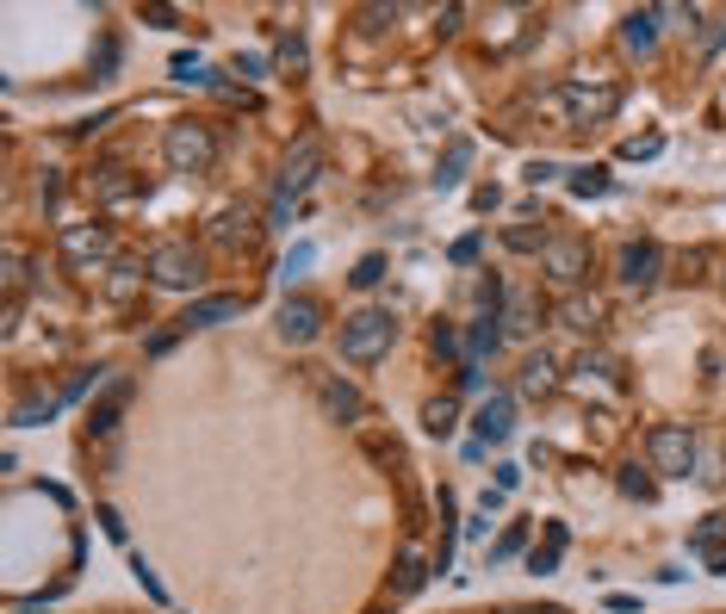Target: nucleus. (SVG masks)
Segmentation results:
<instances>
[{"label": "nucleus", "mask_w": 726, "mask_h": 614, "mask_svg": "<svg viewBox=\"0 0 726 614\" xmlns=\"http://www.w3.org/2000/svg\"><path fill=\"white\" fill-rule=\"evenodd\" d=\"M540 106L559 112V125L566 131H584V125H602V118H615L621 112V81L590 69V75H566L553 94H540Z\"/></svg>", "instance_id": "1"}, {"label": "nucleus", "mask_w": 726, "mask_h": 614, "mask_svg": "<svg viewBox=\"0 0 726 614\" xmlns=\"http://www.w3.org/2000/svg\"><path fill=\"white\" fill-rule=\"evenodd\" d=\"M242 311H249V299H242V292H206V299H193L187 311L174 316L168 330L149 335V342H143V354H149V361H162V354H168V347L180 342V335H193V330H218V323H237Z\"/></svg>", "instance_id": "2"}, {"label": "nucleus", "mask_w": 726, "mask_h": 614, "mask_svg": "<svg viewBox=\"0 0 726 614\" xmlns=\"http://www.w3.org/2000/svg\"><path fill=\"white\" fill-rule=\"evenodd\" d=\"M392 342H397V316L380 311V304H366V311L342 316V361L373 366V361H385V354H392Z\"/></svg>", "instance_id": "3"}, {"label": "nucleus", "mask_w": 726, "mask_h": 614, "mask_svg": "<svg viewBox=\"0 0 726 614\" xmlns=\"http://www.w3.org/2000/svg\"><path fill=\"white\" fill-rule=\"evenodd\" d=\"M162 162H168L174 174H211V162H218V137H211L206 118H180V125L162 131Z\"/></svg>", "instance_id": "4"}, {"label": "nucleus", "mask_w": 726, "mask_h": 614, "mask_svg": "<svg viewBox=\"0 0 726 614\" xmlns=\"http://www.w3.org/2000/svg\"><path fill=\"white\" fill-rule=\"evenodd\" d=\"M317 168H323V143L317 137H304L292 156H286V168H280V180H273V199H268V223H286V211H292V199H299L304 187L317 180Z\"/></svg>", "instance_id": "5"}, {"label": "nucleus", "mask_w": 726, "mask_h": 614, "mask_svg": "<svg viewBox=\"0 0 726 614\" xmlns=\"http://www.w3.org/2000/svg\"><path fill=\"white\" fill-rule=\"evenodd\" d=\"M143 273H149L156 285H168V292H187V285L206 280V261H199V249H193V242H174V237H168V242H156V249H149Z\"/></svg>", "instance_id": "6"}, {"label": "nucleus", "mask_w": 726, "mask_h": 614, "mask_svg": "<svg viewBox=\"0 0 726 614\" xmlns=\"http://www.w3.org/2000/svg\"><path fill=\"white\" fill-rule=\"evenodd\" d=\"M646 459L658 478H689L695 472V435L683 423H658L646 435Z\"/></svg>", "instance_id": "7"}, {"label": "nucleus", "mask_w": 726, "mask_h": 614, "mask_svg": "<svg viewBox=\"0 0 726 614\" xmlns=\"http://www.w3.org/2000/svg\"><path fill=\"white\" fill-rule=\"evenodd\" d=\"M540 273H547V285H559V292H578L590 273V242L584 237H553L547 249H540Z\"/></svg>", "instance_id": "8"}, {"label": "nucleus", "mask_w": 726, "mask_h": 614, "mask_svg": "<svg viewBox=\"0 0 726 614\" xmlns=\"http://www.w3.org/2000/svg\"><path fill=\"white\" fill-rule=\"evenodd\" d=\"M112 230L106 223H63V261L75 273H100V268H112Z\"/></svg>", "instance_id": "9"}, {"label": "nucleus", "mask_w": 726, "mask_h": 614, "mask_svg": "<svg viewBox=\"0 0 726 614\" xmlns=\"http://www.w3.org/2000/svg\"><path fill=\"white\" fill-rule=\"evenodd\" d=\"M615 280L628 285V292H652V285L664 280V249H658L652 237L628 242V249H621V261H615Z\"/></svg>", "instance_id": "10"}, {"label": "nucleus", "mask_w": 726, "mask_h": 614, "mask_svg": "<svg viewBox=\"0 0 726 614\" xmlns=\"http://www.w3.org/2000/svg\"><path fill=\"white\" fill-rule=\"evenodd\" d=\"M87 192H94L100 205H131V199H149V180L131 174V168H118V162H106V168H94Z\"/></svg>", "instance_id": "11"}, {"label": "nucleus", "mask_w": 726, "mask_h": 614, "mask_svg": "<svg viewBox=\"0 0 726 614\" xmlns=\"http://www.w3.org/2000/svg\"><path fill=\"white\" fill-rule=\"evenodd\" d=\"M323 323H330V316H323V304L304 299V292L280 304V342H292V347L317 342V335H323Z\"/></svg>", "instance_id": "12"}, {"label": "nucleus", "mask_w": 726, "mask_h": 614, "mask_svg": "<svg viewBox=\"0 0 726 614\" xmlns=\"http://www.w3.org/2000/svg\"><path fill=\"white\" fill-rule=\"evenodd\" d=\"M473 428H478V447H485V441H509V435H516V397H509V392H490L485 404H478Z\"/></svg>", "instance_id": "13"}, {"label": "nucleus", "mask_w": 726, "mask_h": 614, "mask_svg": "<svg viewBox=\"0 0 726 614\" xmlns=\"http://www.w3.org/2000/svg\"><path fill=\"white\" fill-rule=\"evenodd\" d=\"M317 397H323V409H330L335 423H361L366 416V397L348 385V378H335V373H317Z\"/></svg>", "instance_id": "14"}, {"label": "nucleus", "mask_w": 726, "mask_h": 614, "mask_svg": "<svg viewBox=\"0 0 726 614\" xmlns=\"http://www.w3.org/2000/svg\"><path fill=\"white\" fill-rule=\"evenodd\" d=\"M516 392H521V397H553V392H559V361H553V354H547V347H540V354H528V361H521V378H516Z\"/></svg>", "instance_id": "15"}, {"label": "nucleus", "mask_w": 726, "mask_h": 614, "mask_svg": "<svg viewBox=\"0 0 726 614\" xmlns=\"http://www.w3.org/2000/svg\"><path fill=\"white\" fill-rule=\"evenodd\" d=\"M125 404H131V378H112L106 392L94 397V409H87V428H94V435H112L118 416H125Z\"/></svg>", "instance_id": "16"}, {"label": "nucleus", "mask_w": 726, "mask_h": 614, "mask_svg": "<svg viewBox=\"0 0 726 614\" xmlns=\"http://www.w3.org/2000/svg\"><path fill=\"white\" fill-rule=\"evenodd\" d=\"M658 19H664V7H640V13H628L621 19V44H628L633 56H646V50L658 44Z\"/></svg>", "instance_id": "17"}, {"label": "nucleus", "mask_w": 726, "mask_h": 614, "mask_svg": "<svg viewBox=\"0 0 726 614\" xmlns=\"http://www.w3.org/2000/svg\"><path fill=\"white\" fill-rule=\"evenodd\" d=\"M497 347H504V316H485V311H478L473 335H466V366H485Z\"/></svg>", "instance_id": "18"}, {"label": "nucleus", "mask_w": 726, "mask_h": 614, "mask_svg": "<svg viewBox=\"0 0 726 614\" xmlns=\"http://www.w3.org/2000/svg\"><path fill=\"white\" fill-rule=\"evenodd\" d=\"M559 323L578 335H597L602 330V299H590V292H571L566 304H559Z\"/></svg>", "instance_id": "19"}, {"label": "nucleus", "mask_w": 726, "mask_h": 614, "mask_svg": "<svg viewBox=\"0 0 726 614\" xmlns=\"http://www.w3.org/2000/svg\"><path fill=\"white\" fill-rule=\"evenodd\" d=\"M63 404H69V397H63V385H56V392H32L25 404L13 409V428H38V423H50V416H56Z\"/></svg>", "instance_id": "20"}, {"label": "nucleus", "mask_w": 726, "mask_h": 614, "mask_svg": "<svg viewBox=\"0 0 726 614\" xmlns=\"http://www.w3.org/2000/svg\"><path fill=\"white\" fill-rule=\"evenodd\" d=\"M566 547H571V534H566V521H547V540H540L535 552H528V565L547 577V571H559V559H566Z\"/></svg>", "instance_id": "21"}, {"label": "nucleus", "mask_w": 726, "mask_h": 614, "mask_svg": "<svg viewBox=\"0 0 726 614\" xmlns=\"http://www.w3.org/2000/svg\"><path fill=\"white\" fill-rule=\"evenodd\" d=\"M466 168H473V143H466V137H454V143H447V156H442V168H435V187H442V192H454L459 180H466Z\"/></svg>", "instance_id": "22"}, {"label": "nucleus", "mask_w": 726, "mask_h": 614, "mask_svg": "<svg viewBox=\"0 0 726 614\" xmlns=\"http://www.w3.org/2000/svg\"><path fill=\"white\" fill-rule=\"evenodd\" d=\"M540 330V304L528 299V292H509L504 304V335H535Z\"/></svg>", "instance_id": "23"}, {"label": "nucleus", "mask_w": 726, "mask_h": 614, "mask_svg": "<svg viewBox=\"0 0 726 614\" xmlns=\"http://www.w3.org/2000/svg\"><path fill=\"white\" fill-rule=\"evenodd\" d=\"M423 428L435 435V441H447V435L459 428V404H454V397H435V404H423Z\"/></svg>", "instance_id": "24"}, {"label": "nucleus", "mask_w": 726, "mask_h": 614, "mask_svg": "<svg viewBox=\"0 0 726 614\" xmlns=\"http://www.w3.org/2000/svg\"><path fill=\"white\" fill-rule=\"evenodd\" d=\"M168 75L174 81H193V87H218V69H206V63H199V56H187V50H180V56H174V63H168Z\"/></svg>", "instance_id": "25"}, {"label": "nucleus", "mask_w": 726, "mask_h": 614, "mask_svg": "<svg viewBox=\"0 0 726 614\" xmlns=\"http://www.w3.org/2000/svg\"><path fill=\"white\" fill-rule=\"evenodd\" d=\"M423 583H428V565L416 552H404V559H397V577H392V596H416Z\"/></svg>", "instance_id": "26"}, {"label": "nucleus", "mask_w": 726, "mask_h": 614, "mask_svg": "<svg viewBox=\"0 0 726 614\" xmlns=\"http://www.w3.org/2000/svg\"><path fill=\"white\" fill-rule=\"evenodd\" d=\"M566 187L578 192V199H602V192L615 187V180H609V168H571V174H566Z\"/></svg>", "instance_id": "27"}, {"label": "nucleus", "mask_w": 726, "mask_h": 614, "mask_svg": "<svg viewBox=\"0 0 726 614\" xmlns=\"http://www.w3.org/2000/svg\"><path fill=\"white\" fill-rule=\"evenodd\" d=\"M547 242H553V237H547L540 223H509V230H504V249H516V254H540Z\"/></svg>", "instance_id": "28"}, {"label": "nucleus", "mask_w": 726, "mask_h": 614, "mask_svg": "<svg viewBox=\"0 0 726 614\" xmlns=\"http://www.w3.org/2000/svg\"><path fill=\"white\" fill-rule=\"evenodd\" d=\"M0 268H7V304H13L19 292H25V280H32V254H25V249H7V261H0Z\"/></svg>", "instance_id": "29"}, {"label": "nucleus", "mask_w": 726, "mask_h": 614, "mask_svg": "<svg viewBox=\"0 0 726 614\" xmlns=\"http://www.w3.org/2000/svg\"><path fill=\"white\" fill-rule=\"evenodd\" d=\"M621 490H628V497H640V503H652V497H658V478L652 472H640V466H621V478H615Z\"/></svg>", "instance_id": "30"}, {"label": "nucleus", "mask_w": 726, "mask_h": 614, "mask_svg": "<svg viewBox=\"0 0 726 614\" xmlns=\"http://www.w3.org/2000/svg\"><path fill=\"white\" fill-rule=\"evenodd\" d=\"M249 211H224V218L218 223H211V237H218V242H249Z\"/></svg>", "instance_id": "31"}, {"label": "nucleus", "mask_w": 726, "mask_h": 614, "mask_svg": "<svg viewBox=\"0 0 726 614\" xmlns=\"http://www.w3.org/2000/svg\"><path fill=\"white\" fill-rule=\"evenodd\" d=\"M720 540H726V516H702L689 528V547H720Z\"/></svg>", "instance_id": "32"}, {"label": "nucleus", "mask_w": 726, "mask_h": 614, "mask_svg": "<svg viewBox=\"0 0 726 614\" xmlns=\"http://www.w3.org/2000/svg\"><path fill=\"white\" fill-rule=\"evenodd\" d=\"M348 280L361 285V292H366V285H380L385 280V254H361V268L348 273Z\"/></svg>", "instance_id": "33"}, {"label": "nucleus", "mask_w": 726, "mask_h": 614, "mask_svg": "<svg viewBox=\"0 0 726 614\" xmlns=\"http://www.w3.org/2000/svg\"><path fill=\"white\" fill-rule=\"evenodd\" d=\"M397 25V7H361V32H385Z\"/></svg>", "instance_id": "34"}, {"label": "nucleus", "mask_w": 726, "mask_h": 614, "mask_svg": "<svg viewBox=\"0 0 726 614\" xmlns=\"http://www.w3.org/2000/svg\"><path fill=\"white\" fill-rule=\"evenodd\" d=\"M143 25H156V32H180V13H174V7H143Z\"/></svg>", "instance_id": "35"}, {"label": "nucleus", "mask_w": 726, "mask_h": 614, "mask_svg": "<svg viewBox=\"0 0 726 614\" xmlns=\"http://www.w3.org/2000/svg\"><path fill=\"white\" fill-rule=\"evenodd\" d=\"M658 149H664L658 131H652V137H628V143H621V156H633V162H640V156H658Z\"/></svg>", "instance_id": "36"}, {"label": "nucleus", "mask_w": 726, "mask_h": 614, "mask_svg": "<svg viewBox=\"0 0 726 614\" xmlns=\"http://www.w3.org/2000/svg\"><path fill=\"white\" fill-rule=\"evenodd\" d=\"M521 540H528V534H521V528H509V534L497 540V547H490V565H504V559H516V552H521Z\"/></svg>", "instance_id": "37"}, {"label": "nucleus", "mask_w": 726, "mask_h": 614, "mask_svg": "<svg viewBox=\"0 0 726 614\" xmlns=\"http://www.w3.org/2000/svg\"><path fill=\"white\" fill-rule=\"evenodd\" d=\"M559 174H566L559 162H547V156H540V162H528V187H547V180H559Z\"/></svg>", "instance_id": "38"}, {"label": "nucleus", "mask_w": 726, "mask_h": 614, "mask_svg": "<svg viewBox=\"0 0 726 614\" xmlns=\"http://www.w3.org/2000/svg\"><path fill=\"white\" fill-rule=\"evenodd\" d=\"M280 56H286L292 69H304V38H299V32H280Z\"/></svg>", "instance_id": "39"}, {"label": "nucleus", "mask_w": 726, "mask_h": 614, "mask_svg": "<svg viewBox=\"0 0 726 614\" xmlns=\"http://www.w3.org/2000/svg\"><path fill=\"white\" fill-rule=\"evenodd\" d=\"M311 261H317V249H311V242H292V254H286V273H304Z\"/></svg>", "instance_id": "40"}, {"label": "nucleus", "mask_w": 726, "mask_h": 614, "mask_svg": "<svg viewBox=\"0 0 726 614\" xmlns=\"http://www.w3.org/2000/svg\"><path fill=\"white\" fill-rule=\"evenodd\" d=\"M131 571H137V583H143V590H149V596H156V602H168V590H162V583H156V571L143 565V559H131Z\"/></svg>", "instance_id": "41"}, {"label": "nucleus", "mask_w": 726, "mask_h": 614, "mask_svg": "<svg viewBox=\"0 0 726 614\" xmlns=\"http://www.w3.org/2000/svg\"><path fill=\"white\" fill-rule=\"evenodd\" d=\"M435 354H459V330L454 323H435Z\"/></svg>", "instance_id": "42"}, {"label": "nucleus", "mask_w": 726, "mask_h": 614, "mask_svg": "<svg viewBox=\"0 0 726 614\" xmlns=\"http://www.w3.org/2000/svg\"><path fill=\"white\" fill-rule=\"evenodd\" d=\"M695 559H702L714 577H720V571H726V540H720V547H695Z\"/></svg>", "instance_id": "43"}, {"label": "nucleus", "mask_w": 726, "mask_h": 614, "mask_svg": "<svg viewBox=\"0 0 726 614\" xmlns=\"http://www.w3.org/2000/svg\"><path fill=\"white\" fill-rule=\"evenodd\" d=\"M237 75L242 81H261V75H268V56H237Z\"/></svg>", "instance_id": "44"}, {"label": "nucleus", "mask_w": 726, "mask_h": 614, "mask_svg": "<svg viewBox=\"0 0 726 614\" xmlns=\"http://www.w3.org/2000/svg\"><path fill=\"white\" fill-rule=\"evenodd\" d=\"M38 205H56V168L38 174Z\"/></svg>", "instance_id": "45"}, {"label": "nucleus", "mask_w": 726, "mask_h": 614, "mask_svg": "<svg viewBox=\"0 0 726 614\" xmlns=\"http://www.w3.org/2000/svg\"><path fill=\"white\" fill-rule=\"evenodd\" d=\"M454 261H459V268H473V261H478V237H459L454 242Z\"/></svg>", "instance_id": "46"}, {"label": "nucleus", "mask_w": 726, "mask_h": 614, "mask_svg": "<svg viewBox=\"0 0 726 614\" xmlns=\"http://www.w3.org/2000/svg\"><path fill=\"white\" fill-rule=\"evenodd\" d=\"M726 44V25L720 19H708V25H702V50H720Z\"/></svg>", "instance_id": "47"}, {"label": "nucleus", "mask_w": 726, "mask_h": 614, "mask_svg": "<svg viewBox=\"0 0 726 614\" xmlns=\"http://www.w3.org/2000/svg\"><path fill=\"white\" fill-rule=\"evenodd\" d=\"M100 528H106L112 540H125V521H118V509H100Z\"/></svg>", "instance_id": "48"}, {"label": "nucleus", "mask_w": 726, "mask_h": 614, "mask_svg": "<svg viewBox=\"0 0 726 614\" xmlns=\"http://www.w3.org/2000/svg\"><path fill=\"white\" fill-rule=\"evenodd\" d=\"M459 19H466L459 7H442V38H454V32H459Z\"/></svg>", "instance_id": "49"}, {"label": "nucleus", "mask_w": 726, "mask_h": 614, "mask_svg": "<svg viewBox=\"0 0 726 614\" xmlns=\"http://www.w3.org/2000/svg\"><path fill=\"white\" fill-rule=\"evenodd\" d=\"M504 614H566L559 602H547V608H504Z\"/></svg>", "instance_id": "50"}]
</instances>
